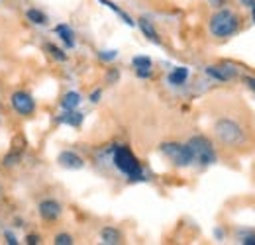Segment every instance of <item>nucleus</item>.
Here are the masks:
<instances>
[{
  "label": "nucleus",
  "mask_w": 255,
  "mask_h": 245,
  "mask_svg": "<svg viewBox=\"0 0 255 245\" xmlns=\"http://www.w3.org/2000/svg\"><path fill=\"white\" fill-rule=\"evenodd\" d=\"M112 163H114V167L120 173L126 175L131 183L133 181H143V169H141L137 157L131 153L126 145L114 147V151H112Z\"/></svg>",
  "instance_id": "f257e3e1"
},
{
  "label": "nucleus",
  "mask_w": 255,
  "mask_h": 245,
  "mask_svg": "<svg viewBox=\"0 0 255 245\" xmlns=\"http://www.w3.org/2000/svg\"><path fill=\"white\" fill-rule=\"evenodd\" d=\"M208 26H210V33L214 37H230V35H234L238 31L240 20H238V16L232 10L224 8V10H218V12L212 14Z\"/></svg>",
  "instance_id": "f03ea898"
},
{
  "label": "nucleus",
  "mask_w": 255,
  "mask_h": 245,
  "mask_svg": "<svg viewBox=\"0 0 255 245\" xmlns=\"http://www.w3.org/2000/svg\"><path fill=\"white\" fill-rule=\"evenodd\" d=\"M187 145H189V149H191L194 163H200V165H204V167L216 163V151H214L212 143H210L204 135H194V137L189 139Z\"/></svg>",
  "instance_id": "7ed1b4c3"
},
{
  "label": "nucleus",
  "mask_w": 255,
  "mask_h": 245,
  "mask_svg": "<svg viewBox=\"0 0 255 245\" xmlns=\"http://www.w3.org/2000/svg\"><path fill=\"white\" fill-rule=\"evenodd\" d=\"M161 153L177 167H189V165L194 163L191 149H189L187 143H175V141L161 143Z\"/></svg>",
  "instance_id": "20e7f679"
},
{
  "label": "nucleus",
  "mask_w": 255,
  "mask_h": 245,
  "mask_svg": "<svg viewBox=\"0 0 255 245\" xmlns=\"http://www.w3.org/2000/svg\"><path fill=\"white\" fill-rule=\"evenodd\" d=\"M216 135H218V139L226 143V145H240L242 141H244V129L238 125V123L234 122V120H228V118H224V120H218L216 122Z\"/></svg>",
  "instance_id": "39448f33"
},
{
  "label": "nucleus",
  "mask_w": 255,
  "mask_h": 245,
  "mask_svg": "<svg viewBox=\"0 0 255 245\" xmlns=\"http://www.w3.org/2000/svg\"><path fill=\"white\" fill-rule=\"evenodd\" d=\"M10 102H12V108H14L18 114H22V116H30V114H33V110H35L33 98L24 91L14 92L12 98H10Z\"/></svg>",
  "instance_id": "423d86ee"
},
{
  "label": "nucleus",
  "mask_w": 255,
  "mask_h": 245,
  "mask_svg": "<svg viewBox=\"0 0 255 245\" xmlns=\"http://www.w3.org/2000/svg\"><path fill=\"white\" fill-rule=\"evenodd\" d=\"M206 75L216 79V81H230L238 75V69L230 63H222V65H210L206 67Z\"/></svg>",
  "instance_id": "0eeeda50"
},
{
  "label": "nucleus",
  "mask_w": 255,
  "mask_h": 245,
  "mask_svg": "<svg viewBox=\"0 0 255 245\" xmlns=\"http://www.w3.org/2000/svg\"><path fill=\"white\" fill-rule=\"evenodd\" d=\"M39 216H41L43 220H47V222L57 220V218L61 216V204L55 202V200H43V202L39 204Z\"/></svg>",
  "instance_id": "6e6552de"
},
{
  "label": "nucleus",
  "mask_w": 255,
  "mask_h": 245,
  "mask_svg": "<svg viewBox=\"0 0 255 245\" xmlns=\"http://www.w3.org/2000/svg\"><path fill=\"white\" fill-rule=\"evenodd\" d=\"M57 161H59V165L65 167V169H83L85 167L83 157H79L75 151H63V153H59Z\"/></svg>",
  "instance_id": "1a4fd4ad"
},
{
  "label": "nucleus",
  "mask_w": 255,
  "mask_h": 245,
  "mask_svg": "<svg viewBox=\"0 0 255 245\" xmlns=\"http://www.w3.org/2000/svg\"><path fill=\"white\" fill-rule=\"evenodd\" d=\"M131 65H133L137 77H141V79L151 77V59H149L147 55H135V57L131 59Z\"/></svg>",
  "instance_id": "9d476101"
},
{
  "label": "nucleus",
  "mask_w": 255,
  "mask_h": 245,
  "mask_svg": "<svg viewBox=\"0 0 255 245\" xmlns=\"http://www.w3.org/2000/svg\"><path fill=\"white\" fill-rule=\"evenodd\" d=\"M85 120V116L81 114V112H77V110H65V114H61L59 118H57V122L59 123H67V125H71V127H79L81 123Z\"/></svg>",
  "instance_id": "9b49d317"
},
{
  "label": "nucleus",
  "mask_w": 255,
  "mask_h": 245,
  "mask_svg": "<svg viewBox=\"0 0 255 245\" xmlns=\"http://www.w3.org/2000/svg\"><path fill=\"white\" fill-rule=\"evenodd\" d=\"M100 240H102V244H108V245H116L122 242V234L116 230V228H102L100 230Z\"/></svg>",
  "instance_id": "f8f14e48"
},
{
  "label": "nucleus",
  "mask_w": 255,
  "mask_h": 245,
  "mask_svg": "<svg viewBox=\"0 0 255 245\" xmlns=\"http://www.w3.org/2000/svg\"><path fill=\"white\" fill-rule=\"evenodd\" d=\"M137 26L141 28V31H143V35L147 37V39H151L153 43H161L159 39V33L155 31V28H153V24L147 20V18H139L137 20Z\"/></svg>",
  "instance_id": "ddd939ff"
},
{
  "label": "nucleus",
  "mask_w": 255,
  "mask_h": 245,
  "mask_svg": "<svg viewBox=\"0 0 255 245\" xmlns=\"http://www.w3.org/2000/svg\"><path fill=\"white\" fill-rule=\"evenodd\" d=\"M187 79H189V69H187V67H177V69H173V71L169 73V83L175 85V87L185 85Z\"/></svg>",
  "instance_id": "4468645a"
},
{
  "label": "nucleus",
  "mask_w": 255,
  "mask_h": 245,
  "mask_svg": "<svg viewBox=\"0 0 255 245\" xmlns=\"http://www.w3.org/2000/svg\"><path fill=\"white\" fill-rule=\"evenodd\" d=\"M79 104H81V94L75 91L67 92L63 98H61V106H63V110H77Z\"/></svg>",
  "instance_id": "2eb2a0df"
},
{
  "label": "nucleus",
  "mask_w": 255,
  "mask_h": 245,
  "mask_svg": "<svg viewBox=\"0 0 255 245\" xmlns=\"http://www.w3.org/2000/svg\"><path fill=\"white\" fill-rule=\"evenodd\" d=\"M55 33H57V35H61V39H63L69 47H73V45H75V33H73V30H71L67 24H59V26L55 28Z\"/></svg>",
  "instance_id": "dca6fc26"
},
{
  "label": "nucleus",
  "mask_w": 255,
  "mask_h": 245,
  "mask_svg": "<svg viewBox=\"0 0 255 245\" xmlns=\"http://www.w3.org/2000/svg\"><path fill=\"white\" fill-rule=\"evenodd\" d=\"M26 16H28V20H30V22L39 24V26H43V24L47 22V16H45L43 12H39L37 8H30V10L26 12Z\"/></svg>",
  "instance_id": "f3484780"
},
{
  "label": "nucleus",
  "mask_w": 255,
  "mask_h": 245,
  "mask_svg": "<svg viewBox=\"0 0 255 245\" xmlns=\"http://www.w3.org/2000/svg\"><path fill=\"white\" fill-rule=\"evenodd\" d=\"M100 2H102V4H106V6L110 8V10H114V12H116V14H118V16H120V18H122L124 22H126L128 26H133V24H135V22H133V20H131V18L128 16V14H126V12H124V10H120V8H118L116 4H112L110 0H100Z\"/></svg>",
  "instance_id": "a211bd4d"
},
{
  "label": "nucleus",
  "mask_w": 255,
  "mask_h": 245,
  "mask_svg": "<svg viewBox=\"0 0 255 245\" xmlns=\"http://www.w3.org/2000/svg\"><path fill=\"white\" fill-rule=\"evenodd\" d=\"M47 49H49V53H51L57 61H65V59H67V55H65L59 47H55V45H47Z\"/></svg>",
  "instance_id": "6ab92c4d"
},
{
  "label": "nucleus",
  "mask_w": 255,
  "mask_h": 245,
  "mask_svg": "<svg viewBox=\"0 0 255 245\" xmlns=\"http://www.w3.org/2000/svg\"><path fill=\"white\" fill-rule=\"evenodd\" d=\"M55 245H73V238L69 234H59L55 236Z\"/></svg>",
  "instance_id": "aec40b11"
},
{
  "label": "nucleus",
  "mask_w": 255,
  "mask_h": 245,
  "mask_svg": "<svg viewBox=\"0 0 255 245\" xmlns=\"http://www.w3.org/2000/svg\"><path fill=\"white\" fill-rule=\"evenodd\" d=\"M98 57H100V61H114L118 57V51H114V49L112 51H100Z\"/></svg>",
  "instance_id": "412c9836"
},
{
  "label": "nucleus",
  "mask_w": 255,
  "mask_h": 245,
  "mask_svg": "<svg viewBox=\"0 0 255 245\" xmlns=\"http://www.w3.org/2000/svg\"><path fill=\"white\" fill-rule=\"evenodd\" d=\"M4 238H6V242H8L10 245H16V244H18V240L14 238V234H12V232H6V236H4Z\"/></svg>",
  "instance_id": "4be33fe9"
},
{
  "label": "nucleus",
  "mask_w": 255,
  "mask_h": 245,
  "mask_svg": "<svg viewBox=\"0 0 255 245\" xmlns=\"http://www.w3.org/2000/svg\"><path fill=\"white\" fill-rule=\"evenodd\" d=\"M118 77H120V73H118V71H110V73H108V83H116V81H118Z\"/></svg>",
  "instance_id": "5701e85b"
},
{
  "label": "nucleus",
  "mask_w": 255,
  "mask_h": 245,
  "mask_svg": "<svg viewBox=\"0 0 255 245\" xmlns=\"http://www.w3.org/2000/svg\"><path fill=\"white\" fill-rule=\"evenodd\" d=\"M244 83H246V85L255 92V77H246V79H244Z\"/></svg>",
  "instance_id": "b1692460"
},
{
  "label": "nucleus",
  "mask_w": 255,
  "mask_h": 245,
  "mask_svg": "<svg viewBox=\"0 0 255 245\" xmlns=\"http://www.w3.org/2000/svg\"><path fill=\"white\" fill-rule=\"evenodd\" d=\"M242 244H246V245H255V236H246V238L242 240Z\"/></svg>",
  "instance_id": "393cba45"
},
{
  "label": "nucleus",
  "mask_w": 255,
  "mask_h": 245,
  "mask_svg": "<svg viewBox=\"0 0 255 245\" xmlns=\"http://www.w3.org/2000/svg\"><path fill=\"white\" fill-rule=\"evenodd\" d=\"M100 94H102V91H95V92H93V94H91V102H98Z\"/></svg>",
  "instance_id": "a878e982"
},
{
  "label": "nucleus",
  "mask_w": 255,
  "mask_h": 245,
  "mask_svg": "<svg viewBox=\"0 0 255 245\" xmlns=\"http://www.w3.org/2000/svg\"><path fill=\"white\" fill-rule=\"evenodd\" d=\"M37 242H39V238H37V236H28V244L30 245L37 244Z\"/></svg>",
  "instance_id": "bb28decb"
},
{
  "label": "nucleus",
  "mask_w": 255,
  "mask_h": 245,
  "mask_svg": "<svg viewBox=\"0 0 255 245\" xmlns=\"http://www.w3.org/2000/svg\"><path fill=\"white\" fill-rule=\"evenodd\" d=\"M252 4V14H254V22H255V2H250Z\"/></svg>",
  "instance_id": "cd10ccee"
},
{
  "label": "nucleus",
  "mask_w": 255,
  "mask_h": 245,
  "mask_svg": "<svg viewBox=\"0 0 255 245\" xmlns=\"http://www.w3.org/2000/svg\"><path fill=\"white\" fill-rule=\"evenodd\" d=\"M210 2H212V4H216V6H218V4H222L224 0H210Z\"/></svg>",
  "instance_id": "c85d7f7f"
}]
</instances>
